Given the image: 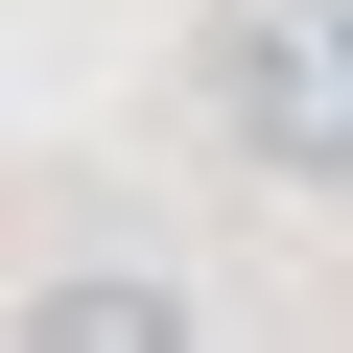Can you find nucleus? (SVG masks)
<instances>
[{
	"label": "nucleus",
	"instance_id": "nucleus-1",
	"mask_svg": "<svg viewBox=\"0 0 353 353\" xmlns=\"http://www.w3.org/2000/svg\"><path fill=\"white\" fill-rule=\"evenodd\" d=\"M212 118L259 189H353V0H212Z\"/></svg>",
	"mask_w": 353,
	"mask_h": 353
},
{
	"label": "nucleus",
	"instance_id": "nucleus-2",
	"mask_svg": "<svg viewBox=\"0 0 353 353\" xmlns=\"http://www.w3.org/2000/svg\"><path fill=\"white\" fill-rule=\"evenodd\" d=\"M0 353H212V330H189V283H165V259H71V283H24V330H0Z\"/></svg>",
	"mask_w": 353,
	"mask_h": 353
}]
</instances>
